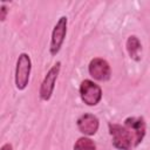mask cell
I'll return each instance as SVG.
<instances>
[{"mask_svg": "<svg viewBox=\"0 0 150 150\" xmlns=\"http://www.w3.org/2000/svg\"><path fill=\"white\" fill-rule=\"evenodd\" d=\"M125 47H127V52H128L130 59H132V60L136 61V62L141 61L142 45H141L139 39H138L136 35H130V36L127 39Z\"/></svg>", "mask_w": 150, "mask_h": 150, "instance_id": "cell-8", "label": "cell"}, {"mask_svg": "<svg viewBox=\"0 0 150 150\" xmlns=\"http://www.w3.org/2000/svg\"><path fill=\"white\" fill-rule=\"evenodd\" d=\"M73 150H96V144L91 138L87 136H82L77 138Z\"/></svg>", "mask_w": 150, "mask_h": 150, "instance_id": "cell-9", "label": "cell"}, {"mask_svg": "<svg viewBox=\"0 0 150 150\" xmlns=\"http://www.w3.org/2000/svg\"><path fill=\"white\" fill-rule=\"evenodd\" d=\"M108 129L114 148L117 150H134L145 137L146 123L142 116H130L127 117L122 124L109 123Z\"/></svg>", "mask_w": 150, "mask_h": 150, "instance_id": "cell-1", "label": "cell"}, {"mask_svg": "<svg viewBox=\"0 0 150 150\" xmlns=\"http://www.w3.org/2000/svg\"><path fill=\"white\" fill-rule=\"evenodd\" d=\"M76 125L81 134H83L87 137H90L97 132V130L100 128V121H98L97 116H95L94 114L87 112V114L81 115L77 118Z\"/></svg>", "mask_w": 150, "mask_h": 150, "instance_id": "cell-7", "label": "cell"}, {"mask_svg": "<svg viewBox=\"0 0 150 150\" xmlns=\"http://www.w3.org/2000/svg\"><path fill=\"white\" fill-rule=\"evenodd\" d=\"M0 150H13V146H12L11 143H5V144L1 146Z\"/></svg>", "mask_w": 150, "mask_h": 150, "instance_id": "cell-11", "label": "cell"}, {"mask_svg": "<svg viewBox=\"0 0 150 150\" xmlns=\"http://www.w3.org/2000/svg\"><path fill=\"white\" fill-rule=\"evenodd\" d=\"M89 75L100 82H107L111 77V68L107 60L102 57H94L88 64Z\"/></svg>", "mask_w": 150, "mask_h": 150, "instance_id": "cell-6", "label": "cell"}, {"mask_svg": "<svg viewBox=\"0 0 150 150\" xmlns=\"http://www.w3.org/2000/svg\"><path fill=\"white\" fill-rule=\"evenodd\" d=\"M7 13H8V8L6 7L5 2H2L1 7H0V20H1V22H4V21L6 20V18H7Z\"/></svg>", "mask_w": 150, "mask_h": 150, "instance_id": "cell-10", "label": "cell"}, {"mask_svg": "<svg viewBox=\"0 0 150 150\" xmlns=\"http://www.w3.org/2000/svg\"><path fill=\"white\" fill-rule=\"evenodd\" d=\"M60 69H61V62L57 61L54 66H52L49 68V70L45 75V77L41 82V86H40V90H39V96L42 101L48 102L52 98L54 89H55V83H56L57 76L60 74Z\"/></svg>", "mask_w": 150, "mask_h": 150, "instance_id": "cell-4", "label": "cell"}, {"mask_svg": "<svg viewBox=\"0 0 150 150\" xmlns=\"http://www.w3.org/2000/svg\"><path fill=\"white\" fill-rule=\"evenodd\" d=\"M32 71V60L27 53H21L18 56L15 64V87L18 90H25L29 82V76Z\"/></svg>", "mask_w": 150, "mask_h": 150, "instance_id": "cell-2", "label": "cell"}, {"mask_svg": "<svg viewBox=\"0 0 150 150\" xmlns=\"http://www.w3.org/2000/svg\"><path fill=\"white\" fill-rule=\"evenodd\" d=\"M67 26H68V18L64 15L60 16L52 30V38H50V45H49L50 55L55 56L60 52L64 42V38L67 35Z\"/></svg>", "mask_w": 150, "mask_h": 150, "instance_id": "cell-5", "label": "cell"}, {"mask_svg": "<svg viewBox=\"0 0 150 150\" xmlns=\"http://www.w3.org/2000/svg\"><path fill=\"white\" fill-rule=\"evenodd\" d=\"M102 88L91 80H83L80 84V97L88 107L97 105L102 100Z\"/></svg>", "mask_w": 150, "mask_h": 150, "instance_id": "cell-3", "label": "cell"}]
</instances>
